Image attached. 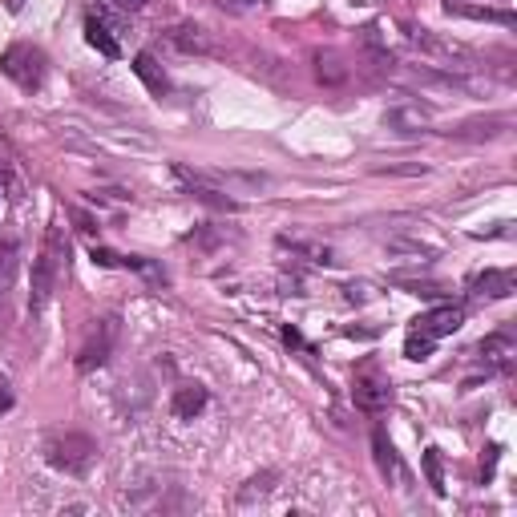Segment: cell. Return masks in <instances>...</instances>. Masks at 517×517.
<instances>
[{
    "label": "cell",
    "mask_w": 517,
    "mask_h": 517,
    "mask_svg": "<svg viewBox=\"0 0 517 517\" xmlns=\"http://www.w3.org/2000/svg\"><path fill=\"white\" fill-rule=\"evenodd\" d=\"M316 77L324 81V85H344L348 81V65H344V57L340 53H316Z\"/></svg>",
    "instance_id": "14"
},
{
    "label": "cell",
    "mask_w": 517,
    "mask_h": 517,
    "mask_svg": "<svg viewBox=\"0 0 517 517\" xmlns=\"http://www.w3.org/2000/svg\"><path fill=\"white\" fill-rule=\"evenodd\" d=\"M85 41H89L101 57H110V61H114V57H122V41L114 37V29H110L106 21H101L97 13H89V17H85Z\"/></svg>",
    "instance_id": "8"
},
{
    "label": "cell",
    "mask_w": 517,
    "mask_h": 517,
    "mask_svg": "<svg viewBox=\"0 0 517 517\" xmlns=\"http://www.w3.org/2000/svg\"><path fill=\"white\" fill-rule=\"evenodd\" d=\"M114 344H118V316L97 320V328L89 332V340H85V344H81V352H77V368H81V372L101 368V364L110 360Z\"/></svg>",
    "instance_id": "7"
},
{
    "label": "cell",
    "mask_w": 517,
    "mask_h": 517,
    "mask_svg": "<svg viewBox=\"0 0 517 517\" xmlns=\"http://www.w3.org/2000/svg\"><path fill=\"white\" fill-rule=\"evenodd\" d=\"M384 126L396 130V134H417L429 126V114L421 106H400V110H388L384 114Z\"/></svg>",
    "instance_id": "10"
},
{
    "label": "cell",
    "mask_w": 517,
    "mask_h": 517,
    "mask_svg": "<svg viewBox=\"0 0 517 517\" xmlns=\"http://www.w3.org/2000/svg\"><path fill=\"white\" fill-rule=\"evenodd\" d=\"M17 263H21V251H17V243L0 235V291H5V287L17 279Z\"/></svg>",
    "instance_id": "17"
},
{
    "label": "cell",
    "mask_w": 517,
    "mask_h": 517,
    "mask_svg": "<svg viewBox=\"0 0 517 517\" xmlns=\"http://www.w3.org/2000/svg\"><path fill=\"white\" fill-rule=\"evenodd\" d=\"M134 73L146 81V89H150V93H158V97H162V93H170V77L162 73V65H158L150 53H138V57H134Z\"/></svg>",
    "instance_id": "12"
},
{
    "label": "cell",
    "mask_w": 517,
    "mask_h": 517,
    "mask_svg": "<svg viewBox=\"0 0 517 517\" xmlns=\"http://www.w3.org/2000/svg\"><path fill=\"white\" fill-rule=\"evenodd\" d=\"M404 41L417 49V53H425L429 61H437V65H457V69H465V65L477 61V49H469L465 41L441 37V33H433V29H408Z\"/></svg>",
    "instance_id": "4"
},
{
    "label": "cell",
    "mask_w": 517,
    "mask_h": 517,
    "mask_svg": "<svg viewBox=\"0 0 517 517\" xmlns=\"http://www.w3.org/2000/svg\"><path fill=\"white\" fill-rule=\"evenodd\" d=\"M372 449H376V465H380V473H384V477H400V457H396L392 441H388L380 429L372 433Z\"/></svg>",
    "instance_id": "16"
},
{
    "label": "cell",
    "mask_w": 517,
    "mask_h": 517,
    "mask_svg": "<svg viewBox=\"0 0 517 517\" xmlns=\"http://www.w3.org/2000/svg\"><path fill=\"white\" fill-rule=\"evenodd\" d=\"M481 360L489 364V368H509V360H513V340L509 336H489V340H481Z\"/></svg>",
    "instance_id": "15"
},
{
    "label": "cell",
    "mask_w": 517,
    "mask_h": 517,
    "mask_svg": "<svg viewBox=\"0 0 517 517\" xmlns=\"http://www.w3.org/2000/svg\"><path fill=\"white\" fill-rule=\"evenodd\" d=\"M513 271H485L473 279V295H489V299H505L513 291Z\"/></svg>",
    "instance_id": "13"
},
{
    "label": "cell",
    "mask_w": 517,
    "mask_h": 517,
    "mask_svg": "<svg viewBox=\"0 0 517 517\" xmlns=\"http://www.w3.org/2000/svg\"><path fill=\"white\" fill-rule=\"evenodd\" d=\"M170 408H174L178 421H194L198 412L206 408V388H202V384H182V388H174Z\"/></svg>",
    "instance_id": "9"
},
{
    "label": "cell",
    "mask_w": 517,
    "mask_h": 517,
    "mask_svg": "<svg viewBox=\"0 0 517 517\" xmlns=\"http://www.w3.org/2000/svg\"><path fill=\"white\" fill-rule=\"evenodd\" d=\"M13 408V388H9V380L0 376V417H5V412Z\"/></svg>",
    "instance_id": "19"
},
{
    "label": "cell",
    "mask_w": 517,
    "mask_h": 517,
    "mask_svg": "<svg viewBox=\"0 0 517 517\" xmlns=\"http://www.w3.org/2000/svg\"><path fill=\"white\" fill-rule=\"evenodd\" d=\"M110 5H118V9H126V13H138L146 0H110Z\"/></svg>",
    "instance_id": "20"
},
{
    "label": "cell",
    "mask_w": 517,
    "mask_h": 517,
    "mask_svg": "<svg viewBox=\"0 0 517 517\" xmlns=\"http://www.w3.org/2000/svg\"><path fill=\"white\" fill-rule=\"evenodd\" d=\"M170 41H174L182 53H211V37H206L202 25H174V29H170Z\"/></svg>",
    "instance_id": "11"
},
{
    "label": "cell",
    "mask_w": 517,
    "mask_h": 517,
    "mask_svg": "<svg viewBox=\"0 0 517 517\" xmlns=\"http://www.w3.org/2000/svg\"><path fill=\"white\" fill-rule=\"evenodd\" d=\"M0 73H5L9 81H17L21 89H41L45 85V73H49V61L37 45H13L0 53Z\"/></svg>",
    "instance_id": "5"
},
{
    "label": "cell",
    "mask_w": 517,
    "mask_h": 517,
    "mask_svg": "<svg viewBox=\"0 0 517 517\" xmlns=\"http://www.w3.org/2000/svg\"><path fill=\"white\" fill-rule=\"evenodd\" d=\"M9 9H13V13H17V9H21V0H9Z\"/></svg>",
    "instance_id": "21"
},
{
    "label": "cell",
    "mask_w": 517,
    "mask_h": 517,
    "mask_svg": "<svg viewBox=\"0 0 517 517\" xmlns=\"http://www.w3.org/2000/svg\"><path fill=\"white\" fill-rule=\"evenodd\" d=\"M425 477L437 493H445V469H441V449H429L425 453Z\"/></svg>",
    "instance_id": "18"
},
{
    "label": "cell",
    "mask_w": 517,
    "mask_h": 517,
    "mask_svg": "<svg viewBox=\"0 0 517 517\" xmlns=\"http://www.w3.org/2000/svg\"><path fill=\"white\" fill-rule=\"evenodd\" d=\"M45 461L69 477H85L97 461V445L85 433H53L45 441Z\"/></svg>",
    "instance_id": "3"
},
{
    "label": "cell",
    "mask_w": 517,
    "mask_h": 517,
    "mask_svg": "<svg viewBox=\"0 0 517 517\" xmlns=\"http://www.w3.org/2000/svg\"><path fill=\"white\" fill-rule=\"evenodd\" d=\"M65 267H69V239H65V227L61 223H49L45 231V243L33 259V291H29V312L41 316L45 303L53 299L57 283L65 279Z\"/></svg>",
    "instance_id": "1"
},
{
    "label": "cell",
    "mask_w": 517,
    "mask_h": 517,
    "mask_svg": "<svg viewBox=\"0 0 517 517\" xmlns=\"http://www.w3.org/2000/svg\"><path fill=\"white\" fill-rule=\"evenodd\" d=\"M352 400H356V408L368 412V417H380V412H388V404H392V380L376 364H364L352 380Z\"/></svg>",
    "instance_id": "6"
},
{
    "label": "cell",
    "mask_w": 517,
    "mask_h": 517,
    "mask_svg": "<svg viewBox=\"0 0 517 517\" xmlns=\"http://www.w3.org/2000/svg\"><path fill=\"white\" fill-rule=\"evenodd\" d=\"M461 324H465V307H457V303L433 307V312H425V316L412 320L408 340H404V356H408V360H429L433 348H437V340L453 336Z\"/></svg>",
    "instance_id": "2"
}]
</instances>
